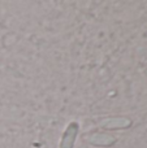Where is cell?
I'll return each mask as SVG.
<instances>
[{
	"instance_id": "cell-1",
	"label": "cell",
	"mask_w": 147,
	"mask_h": 148,
	"mask_svg": "<svg viewBox=\"0 0 147 148\" xmlns=\"http://www.w3.org/2000/svg\"><path fill=\"white\" fill-rule=\"evenodd\" d=\"M77 130H78L77 123H70L69 127L65 131L64 136H63L61 148H72L73 147V142H74L76 135H77Z\"/></svg>"
}]
</instances>
